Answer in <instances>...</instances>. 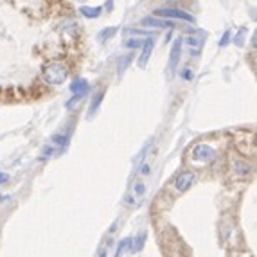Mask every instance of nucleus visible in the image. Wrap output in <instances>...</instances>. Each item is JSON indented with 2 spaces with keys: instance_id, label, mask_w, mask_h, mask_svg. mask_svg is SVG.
<instances>
[{
  "instance_id": "nucleus-20",
  "label": "nucleus",
  "mask_w": 257,
  "mask_h": 257,
  "mask_svg": "<svg viewBox=\"0 0 257 257\" xmlns=\"http://www.w3.org/2000/svg\"><path fill=\"white\" fill-rule=\"evenodd\" d=\"M244 33H246V29H244V27H241L239 33H237V35L234 36V38H236V40H234V43H236V45H239V47L243 45V36H244Z\"/></svg>"
},
{
  "instance_id": "nucleus-14",
  "label": "nucleus",
  "mask_w": 257,
  "mask_h": 257,
  "mask_svg": "<svg viewBox=\"0 0 257 257\" xmlns=\"http://www.w3.org/2000/svg\"><path fill=\"white\" fill-rule=\"evenodd\" d=\"M124 35L126 36H130V35H133V36H142V38H153V31H139V29H126L124 31Z\"/></svg>"
},
{
  "instance_id": "nucleus-7",
  "label": "nucleus",
  "mask_w": 257,
  "mask_h": 257,
  "mask_svg": "<svg viewBox=\"0 0 257 257\" xmlns=\"http://www.w3.org/2000/svg\"><path fill=\"white\" fill-rule=\"evenodd\" d=\"M194 182V175L191 171H182L180 175L175 178V189L178 193H185Z\"/></svg>"
},
{
  "instance_id": "nucleus-16",
  "label": "nucleus",
  "mask_w": 257,
  "mask_h": 257,
  "mask_svg": "<svg viewBox=\"0 0 257 257\" xmlns=\"http://www.w3.org/2000/svg\"><path fill=\"white\" fill-rule=\"evenodd\" d=\"M132 63V54H128V56H124V58H120L119 60V76H122V74L126 72V69H128V65Z\"/></svg>"
},
{
  "instance_id": "nucleus-17",
  "label": "nucleus",
  "mask_w": 257,
  "mask_h": 257,
  "mask_svg": "<svg viewBox=\"0 0 257 257\" xmlns=\"http://www.w3.org/2000/svg\"><path fill=\"white\" fill-rule=\"evenodd\" d=\"M69 142V135H54L52 137V144H56L58 148H63Z\"/></svg>"
},
{
  "instance_id": "nucleus-1",
  "label": "nucleus",
  "mask_w": 257,
  "mask_h": 257,
  "mask_svg": "<svg viewBox=\"0 0 257 257\" xmlns=\"http://www.w3.org/2000/svg\"><path fill=\"white\" fill-rule=\"evenodd\" d=\"M67 77H69V67L65 63H61V61L49 63L43 69V79L49 85H61L63 81H67Z\"/></svg>"
},
{
  "instance_id": "nucleus-10",
  "label": "nucleus",
  "mask_w": 257,
  "mask_h": 257,
  "mask_svg": "<svg viewBox=\"0 0 257 257\" xmlns=\"http://www.w3.org/2000/svg\"><path fill=\"white\" fill-rule=\"evenodd\" d=\"M232 169L236 173L237 176H246L250 171H252V167L246 160H241V159H234L232 160Z\"/></svg>"
},
{
  "instance_id": "nucleus-8",
  "label": "nucleus",
  "mask_w": 257,
  "mask_h": 257,
  "mask_svg": "<svg viewBox=\"0 0 257 257\" xmlns=\"http://www.w3.org/2000/svg\"><path fill=\"white\" fill-rule=\"evenodd\" d=\"M70 90H72L74 97H85L86 94H88V90H90V85L85 81V79H74L72 83H70Z\"/></svg>"
},
{
  "instance_id": "nucleus-13",
  "label": "nucleus",
  "mask_w": 257,
  "mask_h": 257,
  "mask_svg": "<svg viewBox=\"0 0 257 257\" xmlns=\"http://www.w3.org/2000/svg\"><path fill=\"white\" fill-rule=\"evenodd\" d=\"M103 97H104V90H99L97 94H95V97L92 99L90 111H88V117L94 115V113H95V110H97V108H99V104H101V101H103Z\"/></svg>"
},
{
  "instance_id": "nucleus-23",
  "label": "nucleus",
  "mask_w": 257,
  "mask_h": 257,
  "mask_svg": "<svg viewBox=\"0 0 257 257\" xmlns=\"http://www.w3.org/2000/svg\"><path fill=\"white\" fill-rule=\"evenodd\" d=\"M182 77H184L185 81H191V79H193V77H194V74L191 72V70H189V69H185L184 72H182Z\"/></svg>"
},
{
  "instance_id": "nucleus-6",
  "label": "nucleus",
  "mask_w": 257,
  "mask_h": 257,
  "mask_svg": "<svg viewBox=\"0 0 257 257\" xmlns=\"http://www.w3.org/2000/svg\"><path fill=\"white\" fill-rule=\"evenodd\" d=\"M180 52H182V40H176L173 43V49H171V54H169V61H167V72L169 76H173L176 70V65L180 61Z\"/></svg>"
},
{
  "instance_id": "nucleus-19",
  "label": "nucleus",
  "mask_w": 257,
  "mask_h": 257,
  "mask_svg": "<svg viewBox=\"0 0 257 257\" xmlns=\"http://www.w3.org/2000/svg\"><path fill=\"white\" fill-rule=\"evenodd\" d=\"M130 243H132V239H130V237H126V239H122L119 243V246H117V252H115V257H120L122 255V252H124L126 248H128L130 246Z\"/></svg>"
},
{
  "instance_id": "nucleus-2",
  "label": "nucleus",
  "mask_w": 257,
  "mask_h": 257,
  "mask_svg": "<svg viewBox=\"0 0 257 257\" xmlns=\"http://www.w3.org/2000/svg\"><path fill=\"white\" fill-rule=\"evenodd\" d=\"M155 15H157V17L176 18V20H184V22H191V24H194V17H193V15H189L187 11H184V9H178V8L157 9V11H155Z\"/></svg>"
},
{
  "instance_id": "nucleus-5",
  "label": "nucleus",
  "mask_w": 257,
  "mask_h": 257,
  "mask_svg": "<svg viewBox=\"0 0 257 257\" xmlns=\"http://www.w3.org/2000/svg\"><path fill=\"white\" fill-rule=\"evenodd\" d=\"M191 153H193V160H196V162H209L214 157V150L207 144H196Z\"/></svg>"
},
{
  "instance_id": "nucleus-3",
  "label": "nucleus",
  "mask_w": 257,
  "mask_h": 257,
  "mask_svg": "<svg viewBox=\"0 0 257 257\" xmlns=\"http://www.w3.org/2000/svg\"><path fill=\"white\" fill-rule=\"evenodd\" d=\"M203 43H205L203 36H200V35H187L184 40H182V47H185V51H187L189 54L198 56L200 52H202Z\"/></svg>"
},
{
  "instance_id": "nucleus-11",
  "label": "nucleus",
  "mask_w": 257,
  "mask_h": 257,
  "mask_svg": "<svg viewBox=\"0 0 257 257\" xmlns=\"http://www.w3.org/2000/svg\"><path fill=\"white\" fill-rule=\"evenodd\" d=\"M142 26H146V27H173V22L157 20L155 17H146L144 20H142Z\"/></svg>"
},
{
  "instance_id": "nucleus-18",
  "label": "nucleus",
  "mask_w": 257,
  "mask_h": 257,
  "mask_svg": "<svg viewBox=\"0 0 257 257\" xmlns=\"http://www.w3.org/2000/svg\"><path fill=\"white\" fill-rule=\"evenodd\" d=\"M144 237H146V234L142 232L141 236L137 237V241H135V244L130 243V248H132V252H139V250L142 248V244H144Z\"/></svg>"
},
{
  "instance_id": "nucleus-15",
  "label": "nucleus",
  "mask_w": 257,
  "mask_h": 257,
  "mask_svg": "<svg viewBox=\"0 0 257 257\" xmlns=\"http://www.w3.org/2000/svg\"><path fill=\"white\" fill-rule=\"evenodd\" d=\"M115 33H117V27H106L104 31L99 33L97 38H99V42H104V40H110L111 36H115Z\"/></svg>"
},
{
  "instance_id": "nucleus-21",
  "label": "nucleus",
  "mask_w": 257,
  "mask_h": 257,
  "mask_svg": "<svg viewBox=\"0 0 257 257\" xmlns=\"http://www.w3.org/2000/svg\"><path fill=\"white\" fill-rule=\"evenodd\" d=\"M124 45H126V47H130V49H137V47H141V45H144V43L139 42V40H126Z\"/></svg>"
},
{
  "instance_id": "nucleus-22",
  "label": "nucleus",
  "mask_w": 257,
  "mask_h": 257,
  "mask_svg": "<svg viewBox=\"0 0 257 257\" xmlns=\"http://www.w3.org/2000/svg\"><path fill=\"white\" fill-rule=\"evenodd\" d=\"M230 42V33H225V35H223V38H221V42H219V47H225V45H227V43Z\"/></svg>"
},
{
  "instance_id": "nucleus-24",
  "label": "nucleus",
  "mask_w": 257,
  "mask_h": 257,
  "mask_svg": "<svg viewBox=\"0 0 257 257\" xmlns=\"http://www.w3.org/2000/svg\"><path fill=\"white\" fill-rule=\"evenodd\" d=\"M141 173H142V175H148V173H150V166H148V164H142Z\"/></svg>"
},
{
  "instance_id": "nucleus-12",
  "label": "nucleus",
  "mask_w": 257,
  "mask_h": 257,
  "mask_svg": "<svg viewBox=\"0 0 257 257\" xmlns=\"http://www.w3.org/2000/svg\"><path fill=\"white\" fill-rule=\"evenodd\" d=\"M79 11H81V15H83V17H86V18H97L99 15H101V11H103V9H101V8H88V6H83Z\"/></svg>"
},
{
  "instance_id": "nucleus-25",
  "label": "nucleus",
  "mask_w": 257,
  "mask_h": 257,
  "mask_svg": "<svg viewBox=\"0 0 257 257\" xmlns=\"http://www.w3.org/2000/svg\"><path fill=\"white\" fill-rule=\"evenodd\" d=\"M8 178H9L8 175H2V173H0V184H2V182H6Z\"/></svg>"
},
{
  "instance_id": "nucleus-9",
  "label": "nucleus",
  "mask_w": 257,
  "mask_h": 257,
  "mask_svg": "<svg viewBox=\"0 0 257 257\" xmlns=\"http://www.w3.org/2000/svg\"><path fill=\"white\" fill-rule=\"evenodd\" d=\"M153 45H155L153 38L146 40L144 45H142V54H141V58H139V67H141V69H144V67L148 65V61H150L151 52H153Z\"/></svg>"
},
{
  "instance_id": "nucleus-4",
  "label": "nucleus",
  "mask_w": 257,
  "mask_h": 257,
  "mask_svg": "<svg viewBox=\"0 0 257 257\" xmlns=\"http://www.w3.org/2000/svg\"><path fill=\"white\" fill-rule=\"evenodd\" d=\"M144 194H146V184H144V182H135V184H133V191L124 198V202L128 203V205L137 207L139 203L142 202Z\"/></svg>"
}]
</instances>
